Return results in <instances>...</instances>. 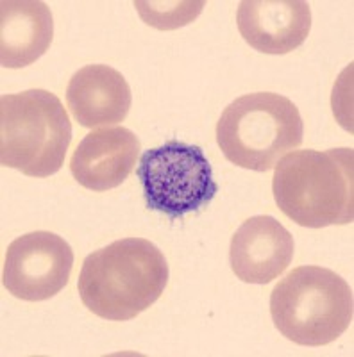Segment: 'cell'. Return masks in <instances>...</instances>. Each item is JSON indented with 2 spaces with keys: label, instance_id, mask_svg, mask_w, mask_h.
I'll return each mask as SVG.
<instances>
[{
  "label": "cell",
  "instance_id": "8",
  "mask_svg": "<svg viewBox=\"0 0 354 357\" xmlns=\"http://www.w3.org/2000/svg\"><path fill=\"white\" fill-rule=\"evenodd\" d=\"M293 236L274 216H253L242 223L229 247L233 272L249 284H269L293 259Z\"/></svg>",
  "mask_w": 354,
  "mask_h": 357
},
{
  "label": "cell",
  "instance_id": "7",
  "mask_svg": "<svg viewBox=\"0 0 354 357\" xmlns=\"http://www.w3.org/2000/svg\"><path fill=\"white\" fill-rule=\"evenodd\" d=\"M72 268L73 250L61 236L34 231L9 245L2 284L20 301H49L68 284Z\"/></svg>",
  "mask_w": 354,
  "mask_h": 357
},
{
  "label": "cell",
  "instance_id": "5",
  "mask_svg": "<svg viewBox=\"0 0 354 357\" xmlns=\"http://www.w3.org/2000/svg\"><path fill=\"white\" fill-rule=\"evenodd\" d=\"M297 106L283 95L260 91L236 98L216 123V143L226 158L253 172H269L302 143Z\"/></svg>",
  "mask_w": 354,
  "mask_h": 357
},
{
  "label": "cell",
  "instance_id": "13",
  "mask_svg": "<svg viewBox=\"0 0 354 357\" xmlns=\"http://www.w3.org/2000/svg\"><path fill=\"white\" fill-rule=\"evenodd\" d=\"M206 2H191V0H183V2H152V0H136L135 8L138 9V15L142 20L151 27L159 29V31H174V29L184 27L197 20L202 13Z\"/></svg>",
  "mask_w": 354,
  "mask_h": 357
},
{
  "label": "cell",
  "instance_id": "2",
  "mask_svg": "<svg viewBox=\"0 0 354 357\" xmlns=\"http://www.w3.org/2000/svg\"><path fill=\"white\" fill-rule=\"evenodd\" d=\"M274 200L301 227L346 225L354 218L353 149L295 151L276 165Z\"/></svg>",
  "mask_w": 354,
  "mask_h": 357
},
{
  "label": "cell",
  "instance_id": "12",
  "mask_svg": "<svg viewBox=\"0 0 354 357\" xmlns=\"http://www.w3.org/2000/svg\"><path fill=\"white\" fill-rule=\"evenodd\" d=\"M0 63L4 68L33 65L49 50L54 36L52 13L38 0L0 2Z\"/></svg>",
  "mask_w": 354,
  "mask_h": 357
},
{
  "label": "cell",
  "instance_id": "1",
  "mask_svg": "<svg viewBox=\"0 0 354 357\" xmlns=\"http://www.w3.org/2000/svg\"><path fill=\"white\" fill-rule=\"evenodd\" d=\"M167 282L163 252L143 238H124L86 257L78 288L82 304L94 314L126 321L151 307Z\"/></svg>",
  "mask_w": 354,
  "mask_h": 357
},
{
  "label": "cell",
  "instance_id": "10",
  "mask_svg": "<svg viewBox=\"0 0 354 357\" xmlns=\"http://www.w3.org/2000/svg\"><path fill=\"white\" fill-rule=\"evenodd\" d=\"M140 154V139L126 127H102L84 136L70 159V172L82 188L108 191L129 177Z\"/></svg>",
  "mask_w": 354,
  "mask_h": 357
},
{
  "label": "cell",
  "instance_id": "9",
  "mask_svg": "<svg viewBox=\"0 0 354 357\" xmlns=\"http://www.w3.org/2000/svg\"><path fill=\"white\" fill-rule=\"evenodd\" d=\"M236 24L254 50L281 56L304 43L311 29V11L304 0H244Z\"/></svg>",
  "mask_w": 354,
  "mask_h": 357
},
{
  "label": "cell",
  "instance_id": "6",
  "mask_svg": "<svg viewBox=\"0 0 354 357\" xmlns=\"http://www.w3.org/2000/svg\"><path fill=\"white\" fill-rule=\"evenodd\" d=\"M136 175L147 207L170 220L199 211L219 191L202 149L177 139L143 152Z\"/></svg>",
  "mask_w": 354,
  "mask_h": 357
},
{
  "label": "cell",
  "instance_id": "3",
  "mask_svg": "<svg viewBox=\"0 0 354 357\" xmlns=\"http://www.w3.org/2000/svg\"><path fill=\"white\" fill-rule=\"evenodd\" d=\"M276 329L304 347L333 343L353 321V289L333 270L299 266L270 295Z\"/></svg>",
  "mask_w": 354,
  "mask_h": 357
},
{
  "label": "cell",
  "instance_id": "4",
  "mask_svg": "<svg viewBox=\"0 0 354 357\" xmlns=\"http://www.w3.org/2000/svg\"><path fill=\"white\" fill-rule=\"evenodd\" d=\"M0 162L29 177L61 170L72 122L61 100L45 89L4 95L0 100Z\"/></svg>",
  "mask_w": 354,
  "mask_h": 357
},
{
  "label": "cell",
  "instance_id": "11",
  "mask_svg": "<svg viewBox=\"0 0 354 357\" xmlns=\"http://www.w3.org/2000/svg\"><path fill=\"white\" fill-rule=\"evenodd\" d=\"M131 102L133 95L126 77L108 65L78 70L66 88V106L75 122L86 129L124 122Z\"/></svg>",
  "mask_w": 354,
  "mask_h": 357
}]
</instances>
